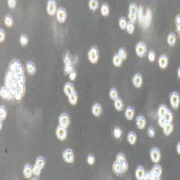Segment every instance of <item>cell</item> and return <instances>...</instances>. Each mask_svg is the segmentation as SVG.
I'll return each instance as SVG.
<instances>
[{
  "label": "cell",
  "instance_id": "c3c4849f",
  "mask_svg": "<svg viewBox=\"0 0 180 180\" xmlns=\"http://www.w3.org/2000/svg\"><path fill=\"white\" fill-rule=\"evenodd\" d=\"M7 5H8V7H9L11 9H14V8L17 7V0H8V1H7Z\"/></svg>",
  "mask_w": 180,
  "mask_h": 180
},
{
  "label": "cell",
  "instance_id": "2e32d148",
  "mask_svg": "<svg viewBox=\"0 0 180 180\" xmlns=\"http://www.w3.org/2000/svg\"><path fill=\"white\" fill-rule=\"evenodd\" d=\"M151 20H152V13L150 9H147L145 11V14H144V21H143V28H147L151 23Z\"/></svg>",
  "mask_w": 180,
  "mask_h": 180
},
{
  "label": "cell",
  "instance_id": "6da1fadb",
  "mask_svg": "<svg viewBox=\"0 0 180 180\" xmlns=\"http://www.w3.org/2000/svg\"><path fill=\"white\" fill-rule=\"evenodd\" d=\"M25 69L17 59H13L5 74V86L12 92L14 100L20 101L26 92Z\"/></svg>",
  "mask_w": 180,
  "mask_h": 180
},
{
  "label": "cell",
  "instance_id": "4dcf8cb0",
  "mask_svg": "<svg viewBox=\"0 0 180 180\" xmlns=\"http://www.w3.org/2000/svg\"><path fill=\"white\" fill-rule=\"evenodd\" d=\"M122 62H123V59L121 58V56H120L119 53H116L114 57H113V65L116 66V67L122 65Z\"/></svg>",
  "mask_w": 180,
  "mask_h": 180
},
{
  "label": "cell",
  "instance_id": "5b68a950",
  "mask_svg": "<svg viewBox=\"0 0 180 180\" xmlns=\"http://www.w3.org/2000/svg\"><path fill=\"white\" fill-rule=\"evenodd\" d=\"M160 157H162V155H160L159 149L152 147V149L150 150V159L152 160V163L158 164L159 163V160H160Z\"/></svg>",
  "mask_w": 180,
  "mask_h": 180
},
{
  "label": "cell",
  "instance_id": "484cf974",
  "mask_svg": "<svg viewBox=\"0 0 180 180\" xmlns=\"http://www.w3.org/2000/svg\"><path fill=\"white\" fill-rule=\"evenodd\" d=\"M167 44L170 46V47H173L174 44H176V42H177V36H176V34L174 33H170L167 35Z\"/></svg>",
  "mask_w": 180,
  "mask_h": 180
},
{
  "label": "cell",
  "instance_id": "11a10c76",
  "mask_svg": "<svg viewBox=\"0 0 180 180\" xmlns=\"http://www.w3.org/2000/svg\"><path fill=\"white\" fill-rule=\"evenodd\" d=\"M69 78H70V80H74L76 78H77V73H76V71L73 70L72 72H70L69 73Z\"/></svg>",
  "mask_w": 180,
  "mask_h": 180
},
{
  "label": "cell",
  "instance_id": "f6af8a7d",
  "mask_svg": "<svg viewBox=\"0 0 180 180\" xmlns=\"http://www.w3.org/2000/svg\"><path fill=\"white\" fill-rule=\"evenodd\" d=\"M113 135H114L115 138H121V136H122V130H121V128H119V127H116L113 131Z\"/></svg>",
  "mask_w": 180,
  "mask_h": 180
},
{
  "label": "cell",
  "instance_id": "e575fe53",
  "mask_svg": "<svg viewBox=\"0 0 180 180\" xmlns=\"http://www.w3.org/2000/svg\"><path fill=\"white\" fill-rule=\"evenodd\" d=\"M88 7L91 11H95L99 7V0H90L88 1Z\"/></svg>",
  "mask_w": 180,
  "mask_h": 180
},
{
  "label": "cell",
  "instance_id": "4fadbf2b",
  "mask_svg": "<svg viewBox=\"0 0 180 180\" xmlns=\"http://www.w3.org/2000/svg\"><path fill=\"white\" fill-rule=\"evenodd\" d=\"M56 17H57V21L59 22V23H64L66 20V11L63 8V7H61V8H58L57 9V13H56Z\"/></svg>",
  "mask_w": 180,
  "mask_h": 180
},
{
  "label": "cell",
  "instance_id": "ffe728a7",
  "mask_svg": "<svg viewBox=\"0 0 180 180\" xmlns=\"http://www.w3.org/2000/svg\"><path fill=\"white\" fill-rule=\"evenodd\" d=\"M158 65L160 69H166L168 65V58L166 55H162L159 58H158Z\"/></svg>",
  "mask_w": 180,
  "mask_h": 180
},
{
  "label": "cell",
  "instance_id": "5bb4252c",
  "mask_svg": "<svg viewBox=\"0 0 180 180\" xmlns=\"http://www.w3.org/2000/svg\"><path fill=\"white\" fill-rule=\"evenodd\" d=\"M151 172H152V174L155 176V179H156V180L160 179L162 173H163L162 166H160V165H158V164H156V165H155V166L151 168Z\"/></svg>",
  "mask_w": 180,
  "mask_h": 180
},
{
  "label": "cell",
  "instance_id": "603a6c76",
  "mask_svg": "<svg viewBox=\"0 0 180 180\" xmlns=\"http://www.w3.org/2000/svg\"><path fill=\"white\" fill-rule=\"evenodd\" d=\"M102 113V107H101V105L100 103H94L93 106H92V114L94 115V116H100Z\"/></svg>",
  "mask_w": 180,
  "mask_h": 180
},
{
  "label": "cell",
  "instance_id": "7bdbcfd3",
  "mask_svg": "<svg viewBox=\"0 0 180 180\" xmlns=\"http://www.w3.org/2000/svg\"><path fill=\"white\" fill-rule=\"evenodd\" d=\"M113 171H114V173H116V174H122L121 167H120L119 163H116V162H114V164H113Z\"/></svg>",
  "mask_w": 180,
  "mask_h": 180
},
{
  "label": "cell",
  "instance_id": "7dc6e473",
  "mask_svg": "<svg viewBox=\"0 0 180 180\" xmlns=\"http://www.w3.org/2000/svg\"><path fill=\"white\" fill-rule=\"evenodd\" d=\"M166 109H167V107L165 105H160L159 108H158V116H163L164 113L166 112Z\"/></svg>",
  "mask_w": 180,
  "mask_h": 180
},
{
  "label": "cell",
  "instance_id": "60d3db41",
  "mask_svg": "<svg viewBox=\"0 0 180 180\" xmlns=\"http://www.w3.org/2000/svg\"><path fill=\"white\" fill-rule=\"evenodd\" d=\"M41 171H42V168H41V167H38L37 165H35V164H34V166H33V173H34V176H35V178H38V177H40V174H41Z\"/></svg>",
  "mask_w": 180,
  "mask_h": 180
},
{
  "label": "cell",
  "instance_id": "f5cc1de1",
  "mask_svg": "<svg viewBox=\"0 0 180 180\" xmlns=\"http://www.w3.org/2000/svg\"><path fill=\"white\" fill-rule=\"evenodd\" d=\"M165 123H166V120L164 119L163 116H158V124H159V127L163 128L164 126H165Z\"/></svg>",
  "mask_w": 180,
  "mask_h": 180
},
{
  "label": "cell",
  "instance_id": "d4e9b609",
  "mask_svg": "<svg viewBox=\"0 0 180 180\" xmlns=\"http://www.w3.org/2000/svg\"><path fill=\"white\" fill-rule=\"evenodd\" d=\"M64 93H65L66 97H69L71 93H73L74 92V87H73V85L71 84V82H66L65 85H64Z\"/></svg>",
  "mask_w": 180,
  "mask_h": 180
},
{
  "label": "cell",
  "instance_id": "db71d44e",
  "mask_svg": "<svg viewBox=\"0 0 180 180\" xmlns=\"http://www.w3.org/2000/svg\"><path fill=\"white\" fill-rule=\"evenodd\" d=\"M176 26H177V32L180 34V15H177L176 17Z\"/></svg>",
  "mask_w": 180,
  "mask_h": 180
},
{
  "label": "cell",
  "instance_id": "836d02e7",
  "mask_svg": "<svg viewBox=\"0 0 180 180\" xmlns=\"http://www.w3.org/2000/svg\"><path fill=\"white\" fill-rule=\"evenodd\" d=\"M114 107L116 111H122V109H123V101L120 98L114 100Z\"/></svg>",
  "mask_w": 180,
  "mask_h": 180
},
{
  "label": "cell",
  "instance_id": "8992f818",
  "mask_svg": "<svg viewBox=\"0 0 180 180\" xmlns=\"http://www.w3.org/2000/svg\"><path fill=\"white\" fill-rule=\"evenodd\" d=\"M170 103H171V107L173 109H178V107H179L180 105V95L177 92L171 93V95H170Z\"/></svg>",
  "mask_w": 180,
  "mask_h": 180
},
{
  "label": "cell",
  "instance_id": "ac0fdd59",
  "mask_svg": "<svg viewBox=\"0 0 180 180\" xmlns=\"http://www.w3.org/2000/svg\"><path fill=\"white\" fill-rule=\"evenodd\" d=\"M23 176L27 178V179H30L34 176L33 173V166L29 165V164H26L25 167H23Z\"/></svg>",
  "mask_w": 180,
  "mask_h": 180
},
{
  "label": "cell",
  "instance_id": "f907efd6",
  "mask_svg": "<svg viewBox=\"0 0 180 180\" xmlns=\"http://www.w3.org/2000/svg\"><path fill=\"white\" fill-rule=\"evenodd\" d=\"M74 69H73V65H64V72L69 76L70 72H72Z\"/></svg>",
  "mask_w": 180,
  "mask_h": 180
},
{
  "label": "cell",
  "instance_id": "74e56055",
  "mask_svg": "<svg viewBox=\"0 0 180 180\" xmlns=\"http://www.w3.org/2000/svg\"><path fill=\"white\" fill-rule=\"evenodd\" d=\"M127 25H128L127 19H124V17H120V20H119V26H120V28H121L122 30H124V29L127 28Z\"/></svg>",
  "mask_w": 180,
  "mask_h": 180
},
{
  "label": "cell",
  "instance_id": "f35d334b",
  "mask_svg": "<svg viewBox=\"0 0 180 180\" xmlns=\"http://www.w3.org/2000/svg\"><path fill=\"white\" fill-rule=\"evenodd\" d=\"M35 165H37L38 167L43 168V167H44V165H46V159H44L43 157H38V158H36V160H35Z\"/></svg>",
  "mask_w": 180,
  "mask_h": 180
},
{
  "label": "cell",
  "instance_id": "7a4b0ae2",
  "mask_svg": "<svg viewBox=\"0 0 180 180\" xmlns=\"http://www.w3.org/2000/svg\"><path fill=\"white\" fill-rule=\"evenodd\" d=\"M115 162L119 163L122 173H126V172L128 171V162H127V159H126V157H124L123 153H117V156H116V158H115Z\"/></svg>",
  "mask_w": 180,
  "mask_h": 180
},
{
  "label": "cell",
  "instance_id": "1f68e13d",
  "mask_svg": "<svg viewBox=\"0 0 180 180\" xmlns=\"http://www.w3.org/2000/svg\"><path fill=\"white\" fill-rule=\"evenodd\" d=\"M4 21H5V26L8 27V28L13 27V25H14V20H13V17H11V15H6L5 19H4Z\"/></svg>",
  "mask_w": 180,
  "mask_h": 180
},
{
  "label": "cell",
  "instance_id": "9c48e42d",
  "mask_svg": "<svg viewBox=\"0 0 180 180\" xmlns=\"http://www.w3.org/2000/svg\"><path fill=\"white\" fill-rule=\"evenodd\" d=\"M57 5H56V1L55 0H49L48 4H47V13L49 14L50 17L52 15H56L57 13Z\"/></svg>",
  "mask_w": 180,
  "mask_h": 180
},
{
  "label": "cell",
  "instance_id": "277c9868",
  "mask_svg": "<svg viewBox=\"0 0 180 180\" xmlns=\"http://www.w3.org/2000/svg\"><path fill=\"white\" fill-rule=\"evenodd\" d=\"M99 49L95 47H92L91 49L88 50V53H87V57H88V61L92 63V64H97L99 62Z\"/></svg>",
  "mask_w": 180,
  "mask_h": 180
},
{
  "label": "cell",
  "instance_id": "f546056e",
  "mask_svg": "<svg viewBox=\"0 0 180 180\" xmlns=\"http://www.w3.org/2000/svg\"><path fill=\"white\" fill-rule=\"evenodd\" d=\"M127 140H128V142H129V144L131 145H134L136 142H137V135L134 132V131H130L129 134H128V137H127Z\"/></svg>",
  "mask_w": 180,
  "mask_h": 180
},
{
  "label": "cell",
  "instance_id": "d6a6232c",
  "mask_svg": "<svg viewBox=\"0 0 180 180\" xmlns=\"http://www.w3.org/2000/svg\"><path fill=\"white\" fill-rule=\"evenodd\" d=\"M163 117L166 120V122H172V121H173V114H172V112H171L168 108H167L166 112L164 113Z\"/></svg>",
  "mask_w": 180,
  "mask_h": 180
},
{
  "label": "cell",
  "instance_id": "7402d4cb",
  "mask_svg": "<svg viewBox=\"0 0 180 180\" xmlns=\"http://www.w3.org/2000/svg\"><path fill=\"white\" fill-rule=\"evenodd\" d=\"M134 116H135V111L132 107H127L126 111H124V117L127 120H134Z\"/></svg>",
  "mask_w": 180,
  "mask_h": 180
},
{
  "label": "cell",
  "instance_id": "52a82bcc",
  "mask_svg": "<svg viewBox=\"0 0 180 180\" xmlns=\"http://www.w3.org/2000/svg\"><path fill=\"white\" fill-rule=\"evenodd\" d=\"M67 128L65 127H62L58 124V127L56 128V137L59 140V141H65L66 137H67Z\"/></svg>",
  "mask_w": 180,
  "mask_h": 180
},
{
  "label": "cell",
  "instance_id": "9a60e30c",
  "mask_svg": "<svg viewBox=\"0 0 180 180\" xmlns=\"http://www.w3.org/2000/svg\"><path fill=\"white\" fill-rule=\"evenodd\" d=\"M142 84H143V77H142V74L136 73V74L132 77V85H134V87L140 88V87L142 86Z\"/></svg>",
  "mask_w": 180,
  "mask_h": 180
},
{
  "label": "cell",
  "instance_id": "ba28073f",
  "mask_svg": "<svg viewBox=\"0 0 180 180\" xmlns=\"http://www.w3.org/2000/svg\"><path fill=\"white\" fill-rule=\"evenodd\" d=\"M63 159L67 164H71L74 162V153L71 149H65L63 151Z\"/></svg>",
  "mask_w": 180,
  "mask_h": 180
},
{
  "label": "cell",
  "instance_id": "816d5d0a",
  "mask_svg": "<svg viewBox=\"0 0 180 180\" xmlns=\"http://www.w3.org/2000/svg\"><path fill=\"white\" fill-rule=\"evenodd\" d=\"M147 58H149V61H150V62H153V61L156 59V53H155L153 51H149V53H147Z\"/></svg>",
  "mask_w": 180,
  "mask_h": 180
},
{
  "label": "cell",
  "instance_id": "680465c9",
  "mask_svg": "<svg viewBox=\"0 0 180 180\" xmlns=\"http://www.w3.org/2000/svg\"><path fill=\"white\" fill-rule=\"evenodd\" d=\"M177 152H178V155H180V142L177 144Z\"/></svg>",
  "mask_w": 180,
  "mask_h": 180
},
{
  "label": "cell",
  "instance_id": "e0dca14e",
  "mask_svg": "<svg viewBox=\"0 0 180 180\" xmlns=\"http://www.w3.org/2000/svg\"><path fill=\"white\" fill-rule=\"evenodd\" d=\"M145 126H147V120H145V117L142 116V115L137 116V117H136V127H137L138 129H144Z\"/></svg>",
  "mask_w": 180,
  "mask_h": 180
},
{
  "label": "cell",
  "instance_id": "cb8c5ba5",
  "mask_svg": "<svg viewBox=\"0 0 180 180\" xmlns=\"http://www.w3.org/2000/svg\"><path fill=\"white\" fill-rule=\"evenodd\" d=\"M26 69H27L28 74H30V76H33V74L36 73V66H35V64H34L33 62H27Z\"/></svg>",
  "mask_w": 180,
  "mask_h": 180
},
{
  "label": "cell",
  "instance_id": "8d00e7d4",
  "mask_svg": "<svg viewBox=\"0 0 180 180\" xmlns=\"http://www.w3.org/2000/svg\"><path fill=\"white\" fill-rule=\"evenodd\" d=\"M6 116H7V109H6V107L1 106L0 107V122H4Z\"/></svg>",
  "mask_w": 180,
  "mask_h": 180
},
{
  "label": "cell",
  "instance_id": "d6986e66",
  "mask_svg": "<svg viewBox=\"0 0 180 180\" xmlns=\"http://www.w3.org/2000/svg\"><path fill=\"white\" fill-rule=\"evenodd\" d=\"M145 173H147V172H145L144 167H142V166H138V167L136 168V171H135V176H136V179L144 180Z\"/></svg>",
  "mask_w": 180,
  "mask_h": 180
},
{
  "label": "cell",
  "instance_id": "bcb514c9",
  "mask_svg": "<svg viewBox=\"0 0 180 180\" xmlns=\"http://www.w3.org/2000/svg\"><path fill=\"white\" fill-rule=\"evenodd\" d=\"M117 53L121 56V58H122L123 61H126V59H127V56H128V53H127V51L123 49V48L119 49V52H117Z\"/></svg>",
  "mask_w": 180,
  "mask_h": 180
},
{
  "label": "cell",
  "instance_id": "9f6ffc18",
  "mask_svg": "<svg viewBox=\"0 0 180 180\" xmlns=\"http://www.w3.org/2000/svg\"><path fill=\"white\" fill-rule=\"evenodd\" d=\"M147 135H149V137H155V135H156V132H155V129H153L152 127L147 129Z\"/></svg>",
  "mask_w": 180,
  "mask_h": 180
},
{
  "label": "cell",
  "instance_id": "8fae6325",
  "mask_svg": "<svg viewBox=\"0 0 180 180\" xmlns=\"http://www.w3.org/2000/svg\"><path fill=\"white\" fill-rule=\"evenodd\" d=\"M135 51H136V55H137L138 57H143V56L145 55V52H147V46H145V43L138 42V43L136 44Z\"/></svg>",
  "mask_w": 180,
  "mask_h": 180
},
{
  "label": "cell",
  "instance_id": "3957f363",
  "mask_svg": "<svg viewBox=\"0 0 180 180\" xmlns=\"http://www.w3.org/2000/svg\"><path fill=\"white\" fill-rule=\"evenodd\" d=\"M137 13H138V7L136 4H130L129 6V13H128V20L131 23H135L137 21Z\"/></svg>",
  "mask_w": 180,
  "mask_h": 180
},
{
  "label": "cell",
  "instance_id": "681fc988",
  "mask_svg": "<svg viewBox=\"0 0 180 180\" xmlns=\"http://www.w3.org/2000/svg\"><path fill=\"white\" fill-rule=\"evenodd\" d=\"M94 162H95V157H94L93 155H88V156H87V164H88V165H93Z\"/></svg>",
  "mask_w": 180,
  "mask_h": 180
},
{
  "label": "cell",
  "instance_id": "b9f144b4",
  "mask_svg": "<svg viewBox=\"0 0 180 180\" xmlns=\"http://www.w3.org/2000/svg\"><path fill=\"white\" fill-rule=\"evenodd\" d=\"M20 43H21V46H27L28 44V36L26 35V34H22L21 36H20Z\"/></svg>",
  "mask_w": 180,
  "mask_h": 180
},
{
  "label": "cell",
  "instance_id": "7c38bea8",
  "mask_svg": "<svg viewBox=\"0 0 180 180\" xmlns=\"http://www.w3.org/2000/svg\"><path fill=\"white\" fill-rule=\"evenodd\" d=\"M70 116L65 113H63V114L59 115V117H58V124L59 126H62V127H65L67 128L69 126H70Z\"/></svg>",
  "mask_w": 180,
  "mask_h": 180
},
{
  "label": "cell",
  "instance_id": "f1b7e54d",
  "mask_svg": "<svg viewBox=\"0 0 180 180\" xmlns=\"http://www.w3.org/2000/svg\"><path fill=\"white\" fill-rule=\"evenodd\" d=\"M144 11L143 7H138V13H137V21L140 22L141 26H143V21H144Z\"/></svg>",
  "mask_w": 180,
  "mask_h": 180
},
{
  "label": "cell",
  "instance_id": "ee69618b",
  "mask_svg": "<svg viewBox=\"0 0 180 180\" xmlns=\"http://www.w3.org/2000/svg\"><path fill=\"white\" fill-rule=\"evenodd\" d=\"M126 30H127V33L128 34H134V32H135V25L131 23V22H128Z\"/></svg>",
  "mask_w": 180,
  "mask_h": 180
},
{
  "label": "cell",
  "instance_id": "44dd1931",
  "mask_svg": "<svg viewBox=\"0 0 180 180\" xmlns=\"http://www.w3.org/2000/svg\"><path fill=\"white\" fill-rule=\"evenodd\" d=\"M172 131H173V124H172V122H166L165 126L163 127L164 135H165V136H168V135L172 134Z\"/></svg>",
  "mask_w": 180,
  "mask_h": 180
},
{
  "label": "cell",
  "instance_id": "4316f807",
  "mask_svg": "<svg viewBox=\"0 0 180 180\" xmlns=\"http://www.w3.org/2000/svg\"><path fill=\"white\" fill-rule=\"evenodd\" d=\"M100 11H101V15L105 17H107L109 15V6H108V4H102L101 5V8H100Z\"/></svg>",
  "mask_w": 180,
  "mask_h": 180
},
{
  "label": "cell",
  "instance_id": "6f0895ef",
  "mask_svg": "<svg viewBox=\"0 0 180 180\" xmlns=\"http://www.w3.org/2000/svg\"><path fill=\"white\" fill-rule=\"evenodd\" d=\"M5 38H6V34L4 32V29H0V42L2 43L5 41Z\"/></svg>",
  "mask_w": 180,
  "mask_h": 180
},
{
  "label": "cell",
  "instance_id": "ab89813d",
  "mask_svg": "<svg viewBox=\"0 0 180 180\" xmlns=\"http://www.w3.org/2000/svg\"><path fill=\"white\" fill-rule=\"evenodd\" d=\"M109 98L112 99L113 101L119 98V93H117V90H116V88H112V90L109 91Z\"/></svg>",
  "mask_w": 180,
  "mask_h": 180
},
{
  "label": "cell",
  "instance_id": "83f0119b",
  "mask_svg": "<svg viewBox=\"0 0 180 180\" xmlns=\"http://www.w3.org/2000/svg\"><path fill=\"white\" fill-rule=\"evenodd\" d=\"M67 98H69V102H70L72 106H74V105L78 102V93L74 91V92H73V93H71Z\"/></svg>",
  "mask_w": 180,
  "mask_h": 180
},
{
  "label": "cell",
  "instance_id": "30bf717a",
  "mask_svg": "<svg viewBox=\"0 0 180 180\" xmlns=\"http://www.w3.org/2000/svg\"><path fill=\"white\" fill-rule=\"evenodd\" d=\"M0 97L2 99H6V100H14V97H13L12 92H11L5 85L0 88Z\"/></svg>",
  "mask_w": 180,
  "mask_h": 180
},
{
  "label": "cell",
  "instance_id": "d590c367",
  "mask_svg": "<svg viewBox=\"0 0 180 180\" xmlns=\"http://www.w3.org/2000/svg\"><path fill=\"white\" fill-rule=\"evenodd\" d=\"M63 62H64V65H73V62L71 59V55L69 52H66L65 56L63 57Z\"/></svg>",
  "mask_w": 180,
  "mask_h": 180
},
{
  "label": "cell",
  "instance_id": "91938a15",
  "mask_svg": "<svg viewBox=\"0 0 180 180\" xmlns=\"http://www.w3.org/2000/svg\"><path fill=\"white\" fill-rule=\"evenodd\" d=\"M177 73H178V78L180 79V67L178 69V71H177Z\"/></svg>",
  "mask_w": 180,
  "mask_h": 180
}]
</instances>
